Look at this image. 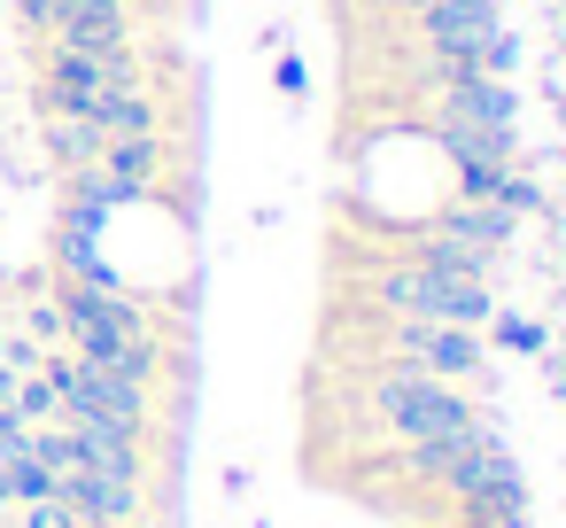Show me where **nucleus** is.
<instances>
[{
  "label": "nucleus",
  "instance_id": "obj_2",
  "mask_svg": "<svg viewBox=\"0 0 566 528\" xmlns=\"http://www.w3.org/2000/svg\"><path fill=\"white\" fill-rule=\"evenodd\" d=\"M373 311H388V319H442V327H489L496 296L473 272H442V265L403 257V265L373 272Z\"/></svg>",
  "mask_w": 566,
  "mask_h": 528
},
{
  "label": "nucleus",
  "instance_id": "obj_12",
  "mask_svg": "<svg viewBox=\"0 0 566 528\" xmlns=\"http://www.w3.org/2000/svg\"><path fill=\"white\" fill-rule=\"evenodd\" d=\"M458 528H473V520H458Z\"/></svg>",
  "mask_w": 566,
  "mask_h": 528
},
{
  "label": "nucleus",
  "instance_id": "obj_11",
  "mask_svg": "<svg viewBox=\"0 0 566 528\" xmlns=\"http://www.w3.org/2000/svg\"><path fill=\"white\" fill-rule=\"evenodd\" d=\"M78 528H109V520H78Z\"/></svg>",
  "mask_w": 566,
  "mask_h": 528
},
{
  "label": "nucleus",
  "instance_id": "obj_1",
  "mask_svg": "<svg viewBox=\"0 0 566 528\" xmlns=\"http://www.w3.org/2000/svg\"><path fill=\"white\" fill-rule=\"evenodd\" d=\"M365 412L396 435V443H442V435H465L481 420V404L434 373H411V365H380L373 389H365Z\"/></svg>",
  "mask_w": 566,
  "mask_h": 528
},
{
  "label": "nucleus",
  "instance_id": "obj_8",
  "mask_svg": "<svg viewBox=\"0 0 566 528\" xmlns=\"http://www.w3.org/2000/svg\"><path fill=\"white\" fill-rule=\"evenodd\" d=\"M17 9H24V24H40V32H48V24H55V9H63V0H17Z\"/></svg>",
  "mask_w": 566,
  "mask_h": 528
},
{
  "label": "nucleus",
  "instance_id": "obj_4",
  "mask_svg": "<svg viewBox=\"0 0 566 528\" xmlns=\"http://www.w3.org/2000/svg\"><path fill=\"white\" fill-rule=\"evenodd\" d=\"M427 133H481V141H512L520 133V102L504 79H458L434 86V125Z\"/></svg>",
  "mask_w": 566,
  "mask_h": 528
},
{
  "label": "nucleus",
  "instance_id": "obj_7",
  "mask_svg": "<svg viewBox=\"0 0 566 528\" xmlns=\"http://www.w3.org/2000/svg\"><path fill=\"white\" fill-rule=\"evenodd\" d=\"M543 342H551V334H543L535 319H520V311H504V319H496V350H520V358H535Z\"/></svg>",
  "mask_w": 566,
  "mask_h": 528
},
{
  "label": "nucleus",
  "instance_id": "obj_5",
  "mask_svg": "<svg viewBox=\"0 0 566 528\" xmlns=\"http://www.w3.org/2000/svg\"><path fill=\"white\" fill-rule=\"evenodd\" d=\"M48 32H55V48H78V55H133L125 0H63Z\"/></svg>",
  "mask_w": 566,
  "mask_h": 528
},
{
  "label": "nucleus",
  "instance_id": "obj_6",
  "mask_svg": "<svg viewBox=\"0 0 566 528\" xmlns=\"http://www.w3.org/2000/svg\"><path fill=\"white\" fill-rule=\"evenodd\" d=\"M504 489H527V474H520V458L504 451V435L489 427V435L442 474V497H450V505H481V497H504Z\"/></svg>",
  "mask_w": 566,
  "mask_h": 528
},
{
  "label": "nucleus",
  "instance_id": "obj_10",
  "mask_svg": "<svg viewBox=\"0 0 566 528\" xmlns=\"http://www.w3.org/2000/svg\"><path fill=\"white\" fill-rule=\"evenodd\" d=\"M396 9H411V17H419V9H427V0H396Z\"/></svg>",
  "mask_w": 566,
  "mask_h": 528
},
{
  "label": "nucleus",
  "instance_id": "obj_9",
  "mask_svg": "<svg viewBox=\"0 0 566 528\" xmlns=\"http://www.w3.org/2000/svg\"><path fill=\"white\" fill-rule=\"evenodd\" d=\"M303 86H311V79H303V63H295V55H280V94H303Z\"/></svg>",
  "mask_w": 566,
  "mask_h": 528
},
{
  "label": "nucleus",
  "instance_id": "obj_3",
  "mask_svg": "<svg viewBox=\"0 0 566 528\" xmlns=\"http://www.w3.org/2000/svg\"><path fill=\"white\" fill-rule=\"evenodd\" d=\"M373 342H380V365H411V373H434L450 389H481L489 381V342L481 327H442V319H373Z\"/></svg>",
  "mask_w": 566,
  "mask_h": 528
}]
</instances>
